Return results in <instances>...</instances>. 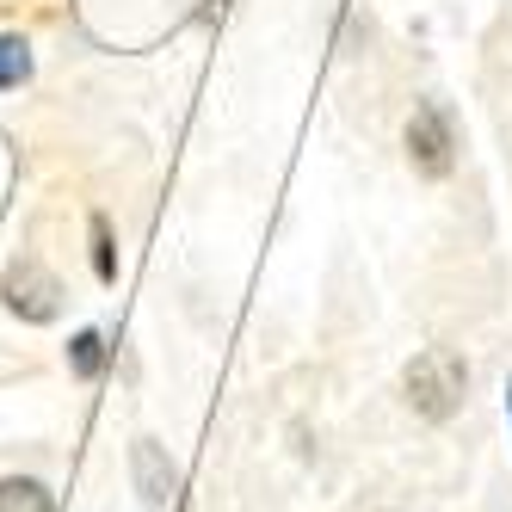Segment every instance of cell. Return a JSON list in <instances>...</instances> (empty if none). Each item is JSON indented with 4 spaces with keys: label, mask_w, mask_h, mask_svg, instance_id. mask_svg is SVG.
<instances>
[{
    "label": "cell",
    "mask_w": 512,
    "mask_h": 512,
    "mask_svg": "<svg viewBox=\"0 0 512 512\" xmlns=\"http://www.w3.org/2000/svg\"><path fill=\"white\" fill-rule=\"evenodd\" d=\"M93 266H99V278H112V272H118V260H112V235H105V223H93Z\"/></svg>",
    "instance_id": "cell-8"
},
{
    "label": "cell",
    "mask_w": 512,
    "mask_h": 512,
    "mask_svg": "<svg viewBox=\"0 0 512 512\" xmlns=\"http://www.w3.org/2000/svg\"><path fill=\"white\" fill-rule=\"evenodd\" d=\"M408 161L426 173V179H445L457 167V130H451V112L445 105H420L414 124H408Z\"/></svg>",
    "instance_id": "cell-2"
},
{
    "label": "cell",
    "mask_w": 512,
    "mask_h": 512,
    "mask_svg": "<svg viewBox=\"0 0 512 512\" xmlns=\"http://www.w3.org/2000/svg\"><path fill=\"white\" fill-rule=\"evenodd\" d=\"M7 309L19 315V321H56V309H62V284L38 266V260H19V266H7Z\"/></svg>",
    "instance_id": "cell-3"
},
{
    "label": "cell",
    "mask_w": 512,
    "mask_h": 512,
    "mask_svg": "<svg viewBox=\"0 0 512 512\" xmlns=\"http://www.w3.org/2000/svg\"><path fill=\"white\" fill-rule=\"evenodd\" d=\"M31 75V50L25 38H0V87H19Z\"/></svg>",
    "instance_id": "cell-7"
},
{
    "label": "cell",
    "mask_w": 512,
    "mask_h": 512,
    "mask_svg": "<svg viewBox=\"0 0 512 512\" xmlns=\"http://www.w3.org/2000/svg\"><path fill=\"white\" fill-rule=\"evenodd\" d=\"M130 463H136V488H142V500H149V512H167L173 506V494H179V475H173V463L161 457V445H142L130 451Z\"/></svg>",
    "instance_id": "cell-4"
},
{
    "label": "cell",
    "mask_w": 512,
    "mask_h": 512,
    "mask_svg": "<svg viewBox=\"0 0 512 512\" xmlns=\"http://www.w3.org/2000/svg\"><path fill=\"white\" fill-rule=\"evenodd\" d=\"M463 389H469V364L451 346H426L408 364V401H414V414H426V420H451L463 408Z\"/></svg>",
    "instance_id": "cell-1"
},
{
    "label": "cell",
    "mask_w": 512,
    "mask_h": 512,
    "mask_svg": "<svg viewBox=\"0 0 512 512\" xmlns=\"http://www.w3.org/2000/svg\"><path fill=\"white\" fill-rule=\"evenodd\" d=\"M506 408H512V389H506Z\"/></svg>",
    "instance_id": "cell-9"
},
{
    "label": "cell",
    "mask_w": 512,
    "mask_h": 512,
    "mask_svg": "<svg viewBox=\"0 0 512 512\" xmlns=\"http://www.w3.org/2000/svg\"><path fill=\"white\" fill-rule=\"evenodd\" d=\"M0 512H56L44 482H25V475H7L0 482Z\"/></svg>",
    "instance_id": "cell-5"
},
{
    "label": "cell",
    "mask_w": 512,
    "mask_h": 512,
    "mask_svg": "<svg viewBox=\"0 0 512 512\" xmlns=\"http://www.w3.org/2000/svg\"><path fill=\"white\" fill-rule=\"evenodd\" d=\"M68 364H75V377H99L105 371V340L99 334H75V346H68Z\"/></svg>",
    "instance_id": "cell-6"
}]
</instances>
